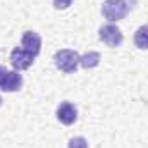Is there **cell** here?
Returning <instances> with one entry per match:
<instances>
[{"label": "cell", "instance_id": "1", "mask_svg": "<svg viewBox=\"0 0 148 148\" xmlns=\"http://www.w3.org/2000/svg\"><path fill=\"white\" fill-rule=\"evenodd\" d=\"M79 53L76 50H71V48H62L59 50L55 55H53V62L57 66V69H60L62 73L66 74H73L76 73L77 66H79Z\"/></svg>", "mask_w": 148, "mask_h": 148}, {"label": "cell", "instance_id": "2", "mask_svg": "<svg viewBox=\"0 0 148 148\" xmlns=\"http://www.w3.org/2000/svg\"><path fill=\"white\" fill-rule=\"evenodd\" d=\"M127 12H129L127 0H105L102 3V14L110 23L122 21L127 16Z\"/></svg>", "mask_w": 148, "mask_h": 148}, {"label": "cell", "instance_id": "3", "mask_svg": "<svg viewBox=\"0 0 148 148\" xmlns=\"http://www.w3.org/2000/svg\"><path fill=\"white\" fill-rule=\"evenodd\" d=\"M98 38H100V41H103L107 47H121V43H122V31L115 26V24H103L100 29H98Z\"/></svg>", "mask_w": 148, "mask_h": 148}, {"label": "cell", "instance_id": "4", "mask_svg": "<svg viewBox=\"0 0 148 148\" xmlns=\"http://www.w3.org/2000/svg\"><path fill=\"white\" fill-rule=\"evenodd\" d=\"M35 62V55H31L29 52H26L23 47H16L10 52V64L16 71H24L29 69Z\"/></svg>", "mask_w": 148, "mask_h": 148}, {"label": "cell", "instance_id": "5", "mask_svg": "<svg viewBox=\"0 0 148 148\" xmlns=\"http://www.w3.org/2000/svg\"><path fill=\"white\" fill-rule=\"evenodd\" d=\"M57 119L64 124V126H71L77 121V109L71 102H62L57 107Z\"/></svg>", "mask_w": 148, "mask_h": 148}, {"label": "cell", "instance_id": "6", "mask_svg": "<svg viewBox=\"0 0 148 148\" xmlns=\"http://www.w3.org/2000/svg\"><path fill=\"white\" fill-rule=\"evenodd\" d=\"M23 48L26 52H29L31 55L36 57L38 53L41 52V36L38 35L36 31H26L23 35V41H21Z\"/></svg>", "mask_w": 148, "mask_h": 148}, {"label": "cell", "instance_id": "7", "mask_svg": "<svg viewBox=\"0 0 148 148\" xmlns=\"http://www.w3.org/2000/svg\"><path fill=\"white\" fill-rule=\"evenodd\" d=\"M21 86H23V76L17 71H7V74L3 76V79L0 83V88L7 93H14V91L21 90Z\"/></svg>", "mask_w": 148, "mask_h": 148}, {"label": "cell", "instance_id": "8", "mask_svg": "<svg viewBox=\"0 0 148 148\" xmlns=\"http://www.w3.org/2000/svg\"><path fill=\"white\" fill-rule=\"evenodd\" d=\"M100 64V53L98 52H88L79 57V66L84 69H93Z\"/></svg>", "mask_w": 148, "mask_h": 148}, {"label": "cell", "instance_id": "9", "mask_svg": "<svg viewBox=\"0 0 148 148\" xmlns=\"http://www.w3.org/2000/svg\"><path fill=\"white\" fill-rule=\"evenodd\" d=\"M134 45L140 50H148V24H143L134 33Z\"/></svg>", "mask_w": 148, "mask_h": 148}, {"label": "cell", "instance_id": "10", "mask_svg": "<svg viewBox=\"0 0 148 148\" xmlns=\"http://www.w3.org/2000/svg\"><path fill=\"white\" fill-rule=\"evenodd\" d=\"M67 148H88V141L83 136H76V138H71L69 140Z\"/></svg>", "mask_w": 148, "mask_h": 148}, {"label": "cell", "instance_id": "11", "mask_svg": "<svg viewBox=\"0 0 148 148\" xmlns=\"http://www.w3.org/2000/svg\"><path fill=\"white\" fill-rule=\"evenodd\" d=\"M73 2L74 0H53V7H55L57 10H64V9H67Z\"/></svg>", "mask_w": 148, "mask_h": 148}, {"label": "cell", "instance_id": "12", "mask_svg": "<svg viewBox=\"0 0 148 148\" xmlns=\"http://www.w3.org/2000/svg\"><path fill=\"white\" fill-rule=\"evenodd\" d=\"M5 74H7V69H5L3 66H0V83H2V79H3Z\"/></svg>", "mask_w": 148, "mask_h": 148}, {"label": "cell", "instance_id": "13", "mask_svg": "<svg viewBox=\"0 0 148 148\" xmlns=\"http://www.w3.org/2000/svg\"><path fill=\"white\" fill-rule=\"evenodd\" d=\"M0 105H2V98H0Z\"/></svg>", "mask_w": 148, "mask_h": 148}]
</instances>
